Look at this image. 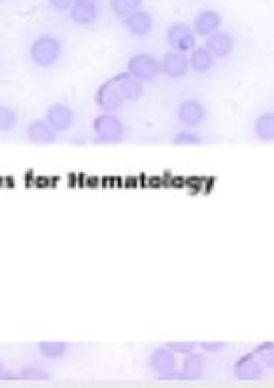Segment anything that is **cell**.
<instances>
[{
    "label": "cell",
    "instance_id": "cell-1",
    "mask_svg": "<svg viewBox=\"0 0 274 388\" xmlns=\"http://www.w3.org/2000/svg\"><path fill=\"white\" fill-rule=\"evenodd\" d=\"M28 55L39 69H53L62 56V42L53 34H42L32 41Z\"/></svg>",
    "mask_w": 274,
    "mask_h": 388
},
{
    "label": "cell",
    "instance_id": "cell-2",
    "mask_svg": "<svg viewBox=\"0 0 274 388\" xmlns=\"http://www.w3.org/2000/svg\"><path fill=\"white\" fill-rule=\"evenodd\" d=\"M93 132H95L96 142L116 144L124 139V125L114 112H102L93 123Z\"/></svg>",
    "mask_w": 274,
    "mask_h": 388
},
{
    "label": "cell",
    "instance_id": "cell-3",
    "mask_svg": "<svg viewBox=\"0 0 274 388\" xmlns=\"http://www.w3.org/2000/svg\"><path fill=\"white\" fill-rule=\"evenodd\" d=\"M128 72L132 76H137L142 83H151L156 78V74L160 72V62L154 56L146 55V53H138V55L130 56L128 60Z\"/></svg>",
    "mask_w": 274,
    "mask_h": 388
},
{
    "label": "cell",
    "instance_id": "cell-4",
    "mask_svg": "<svg viewBox=\"0 0 274 388\" xmlns=\"http://www.w3.org/2000/svg\"><path fill=\"white\" fill-rule=\"evenodd\" d=\"M95 102L102 112H116L123 109L124 98L116 83H114V78H109L107 83H102L98 86V90H96L95 95Z\"/></svg>",
    "mask_w": 274,
    "mask_h": 388
},
{
    "label": "cell",
    "instance_id": "cell-5",
    "mask_svg": "<svg viewBox=\"0 0 274 388\" xmlns=\"http://www.w3.org/2000/svg\"><path fill=\"white\" fill-rule=\"evenodd\" d=\"M166 41L172 46V50L179 53H191L196 46V32L184 22H174L166 30Z\"/></svg>",
    "mask_w": 274,
    "mask_h": 388
},
{
    "label": "cell",
    "instance_id": "cell-6",
    "mask_svg": "<svg viewBox=\"0 0 274 388\" xmlns=\"http://www.w3.org/2000/svg\"><path fill=\"white\" fill-rule=\"evenodd\" d=\"M264 366L262 362L256 359V354H245L240 356L236 364H234V378L242 380V382H252V380H261Z\"/></svg>",
    "mask_w": 274,
    "mask_h": 388
},
{
    "label": "cell",
    "instance_id": "cell-7",
    "mask_svg": "<svg viewBox=\"0 0 274 388\" xmlns=\"http://www.w3.org/2000/svg\"><path fill=\"white\" fill-rule=\"evenodd\" d=\"M44 120L53 126L56 132H67V130H70V126L74 125V111L69 104L56 102L53 106H48Z\"/></svg>",
    "mask_w": 274,
    "mask_h": 388
},
{
    "label": "cell",
    "instance_id": "cell-8",
    "mask_svg": "<svg viewBox=\"0 0 274 388\" xmlns=\"http://www.w3.org/2000/svg\"><path fill=\"white\" fill-rule=\"evenodd\" d=\"M160 70L165 72L168 78H182L186 76V72L191 70L189 64V56L186 53H179V50H170L163 56L160 60Z\"/></svg>",
    "mask_w": 274,
    "mask_h": 388
},
{
    "label": "cell",
    "instance_id": "cell-9",
    "mask_svg": "<svg viewBox=\"0 0 274 388\" xmlns=\"http://www.w3.org/2000/svg\"><path fill=\"white\" fill-rule=\"evenodd\" d=\"M177 116L182 126H198L206 118V106L196 98H189L180 102Z\"/></svg>",
    "mask_w": 274,
    "mask_h": 388
},
{
    "label": "cell",
    "instance_id": "cell-10",
    "mask_svg": "<svg viewBox=\"0 0 274 388\" xmlns=\"http://www.w3.org/2000/svg\"><path fill=\"white\" fill-rule=\"evenodd\" d=\"M114 83L118 86V90H121L124 100H128V102H137V100L144 97V83L138 81L137 76H132L128 70L116 74L114 76Z\"/></svg>",
    "mask_w": 274,
    "mask_h": 388
},
{
    "label": "cell",
    "instance_id": "cell-11",
    "mask_svg": "<svg viewBox=\"0 0 274 388\" xmlns=\"http://www.w3.org/2000/svg\"><path fill=\"white\" fill-rule=\"evenodd\" d=\"M152 25H154V20H152L151 14L146 11H140V8L130 13L128 16H124V28L128 30V34L138 36V39L146 36L152 30Z\"/></svg>",
    "mask_w": 274,
    "mask_h": 388
},
{
    "label": "cell",
    "instance_id": "cell-12",
    "mask_svg": "<svg viewBox=\"0 0 274 388\" xmlns=\"http://www.w3.org/2000/svg\"><path fill=\"white\" fill-rule=\"evenodd\" d=\"M205 46L214 55V58H226V56L233 55L234 39L224 30H217L210 36H206Z\"/></svg>",
    "mask_w": 274,
    "mask_h": 388
},
{
    "label": "cell",
    "instance_id": "cell-13",
    "mask_svg": "<svg viewBox=\"0 0 274 388\" xmlns=\"http://www.w3.org/2000/svg\"><path fill=\"white\" fill-rule=\"evenodd\" d=\"M27 139L32 144H55L56 139H58V132L46 120L39 118V120H32L28 125Z\"/></svg>",
    "mask_w": 274,
    "mask_h": 388
},
{
    "label": "cell",
    "instance_id": "cell-14",
    "mask_svg": "<svg viewBox=\"0 0 274 388\" xmlns=\"http://www.w3.org/2000/svg\"><path fill=\"white\" fill-rule=\"evenodd\" d=\"M149 366L154 375L163 376L177 368V356L170 348H156L149 356Z\"/></svg>",
    "mask_w": 274,
    "mask_h": 388
},
{
    "label": "cell",
    "instance_id": "cell-15",
    "mask_svg": "<svg viewBox=\"0 0 274 388\" xmlns=\"http://www.w3.org/2000/svg\"><path fill=\"white\" fill-rule=\"evenodd\" d=\"M70 18L72 22L81 25V27H88L98 18V6L95 0H76L70 8Z\"/></svg>",
    "mask_w": 274,
    "mask_h": 388
},
{
    "label": "cell",
    "instance_id": "cell-16",
    "mask_svg": "<svg viewBox=\"0 0 274 388\" xmlns=\"http://www.w3.org/2000/svg\"><path fill=\"white\" fill-rule=\"evenodd\" d=\"M222 27V16L217 11H203L194 18L192 30L196 32V36H210L212 32H217Z\"/></svg>",
    "mask_w": 274,
    "mask_h": 388
},
{
    "label": "cell",
    "instance_id": "cell-17",
    "mask_svg": "<svg viewBox=\"0 0 274 388\" xmlns=\"http://www.w3.org/2000/svg\"><path fill=\"white\" fill-rule=\"evenodd\" d=\"M205 366H206V359L203 354L198 352H189L184 354V361H182V376L184 380H200L203 375H205Z\"/></svg>",
    "mask_w": 274,
    "mask_h": 388
},
{
    "label": "cell",
    "instance_id": "cell-18",
    "mask_svg": "<svg viewBox=\"0 0 274 388\" xmlns=\"http://www.w3.org/2000/svg\"><path fill=\"white\" fill-rule=\"evenodd\" d=\"M214 55L206 48V46H194L191 50V56H189V64H191L192 70L196 72H208V70L214 67Z\"/></svg>",
    "mask_w": 274,
    "mask_h": 388
},
{
    "label": "cell",
    "instance_id": "cell-19",
    "mask_svg": "<svg viewBox=\"0 0 274 388\" xmlns=\"http://www.w3.org/2000/svg\"><path fill=\"white\" fill-rule=\"evenodd\" d=\"M254 134L262 142L274 140V112H264L254 120Z\"/></svg>",
    "mask_w": 274,
    "mask_h": 388
},
{
    "label": "cell",
    "instance_id": "cell-20",
    "mask_svg": "<svg viewBox=\"0 0 274 388\" xmlns=\"http://www.w3.org/2000/svg\"><path fill=\"white\" fill-rule=\"evenodd\" d=\"M39 352H41L42 359H46V361H58V359L67 356L69 345L67 342H41L39 345Z\"/></svg>",
    "mask_w": 274,
    "mask_h": 388
},
{
    "label": "cell",
    "instance_id": "cell-21",
    "mask_svg": "<svg viewBox=\"0 0 274 388\" xmlns=\"http://www.w3.org/2000/svg\"><path fill=\"white\" fill-rule=\"evenodd\" d=\"M140 4H142V0H110V8H112V13L116 14V16H128L130 13H135L140 8Z\"/></svg>",
    "mask_w": 274,
    "mask_h": 388
},
{
    "label": "cell",
    "instance_id": "cell-22",
    "mask_svg": "<svg viewBox=\"0 0 274 388\" xmlns=\"http://www.w3.org/2000/svg\"><path fill=\"white\" fill-rule=\"evenodd\" d=\"M18 125V114L6 104H0V132H11Z\"/></svg>",
    "mask_w": 274,
    "mask_h": 388
},
{
    "label": "cell",
    "instance_id": "cell-23",
    "mask_svg": "<svg viewBox=\"0 0 274 388\" xmlns=\"http://www.w3.org/2000/svg\"><path fill=\"white\" fill-rule=\"evenodd\" d=\"M254 354L262 362V366L274 370V342H262V345H259V347L254 348Z\"/></svg>",
    "mask_w": 274,
    "mask_h": 388
},
{
    "label": "cell",
    "instance_id": "cell-24",
    "mask_svg": "<svg viewBox=\"0 0 274 388\" xmlns=\"http://www.w3.org/2000/svg\"><path fill=\"white\" fill-rule=\"evenodd\" d=\"M20 380L27 382H42V380H50V375L46 370H42L41 366H25L20 373Z\"/></svg>",
    "mask_w": 274,
    "mask_h": 388
},
{
    "label": "cell",
    "instance_id": "cell-25",
    "mask_svg": "<svg viewBox=\"0 0 274 388\" xmlns=\"http://www.w3.org/2000/svg\"><path fill=\"white\" fill-rule=\"evenodd\" d=\"M172 142L177 146H198V144H203V139L198 134H194V132H179L172 139Z\"/></svg>",
    "mask_w": 274,
    "mask_h": 388
},
{
    "label": "cell",
    "instance_id": "cell-26",
    "mask_svg": "<svg viewBox=\"0 0 274 388\" xmlns=\"http://www.w3.org/2000/svg\"><path fill=\"white\" fill-rule=\"evenodd\" d=\"M166 348H170L174 354H189V352H192L196 348V345L194 342H168Z\"/></svg>",
    "mask_w": 274,
    "mask_h": 388
},
{
    "label": "cell",
    "instance_id": "cell-27",
    "mask_svg": "<svg viewBox=\"0 0 274 388\" xmlns=\"http://www.w3.org/2000/svg\"><path fill=\"white\" fill-rule=\"evenodd\" d=\"M50 2V6L55 8V11H70L72 8V4L76 2V0H48Z\"/></svg>",
    "mask_w": 274,
    "mask_h": 388
},
{
    "label": "cell",
    "instance_id": "cell-28",
    "mask_svg": "<svg viewBox=\"0 0 274 388\" xmlns=\"http://www.w3.org/2000/svg\"><path fill=\"white\" fill-rule=\"evenodd\" d=\"M200 348L206 352H220L224 350V342H200Z\"/></svg>",
    "mask_w": 274,
    "mask_h": 388
},
{
    "label": "cell",
    "instance_id": "cell-29",
    "mask_svg": "<svg viewBox=\"0 0 274 388\" xmlns=\"http://www.w3.org/2000/svg\"><path fill=\"white\" fill-rule=\"evenodd\" d=\"M0 380H20V375H14V373H2Z\"/></svg>",
    "mask_w": 274,
    "mask_h": 388
},
{
    "label": "cell",
    "instance_id": "cell-30",
    "mask_svg": "<svg viewBox=\"0 0 274 388\" xmlns=\"http://www.w3.org/2000/svg\"><path fill=\"white\" fill-rule=\"evenodd\" d=\"M2 373H4V366H2V362H0V376H2Z\"/></svg>",
    "mask_w": 274,
    "mask_h": 388
},
{
    "label": "cell",
    "instance_id": "cell-31",
    "mask_svg": "<svg viewBox=\"0 0 274 388\" xmlns=\"http://www.w3.org/2000/svg\"><path fill=\"white\" fill-rule=\"evenodd\" d=\"M0 2H2V0H0Z\"/></svg>",
    "mask_w": 274,
    "mask_h": 388
},
{
    "label": "cell",
    "instance_id": "cell-32",
    "mask_svg": "<svg viewBox=\"0 0 274 388\" xmlns=\"http://www.w3.org/2000/svg\"><path fill=\"white\" fill-rule=\"evenodd\" d=\"M95 2H96V0H95Z\"/></svg>",
    "mask_w": 274,
    "mask_h": 388
}]
</instances>
